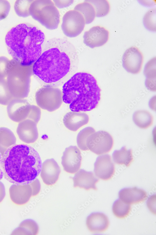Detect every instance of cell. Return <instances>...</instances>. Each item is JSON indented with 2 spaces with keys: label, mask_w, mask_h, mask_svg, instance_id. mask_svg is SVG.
<instances>
[{
  "label": "cell",
  "mask_w": 156,
  "mask_h": 235,
  "mask_svg": "<svg viewBox=\"0 0 156 235\" xmlns=\"http://www.w3.org/2000/svg\"><path fill=\"white\" fill-rule=\"evenodd\" d=\"M79 58L75 46L65 38H54L45 42L33 65V73L55 87L66 82L76 71Z\"/></svg>",
  "instance_id": "cell-1"
},
{
  "label": "cell",
  "mask_w": 156,
  "mask_h": 235,
  "mask_svg": "<svg viewBox=\"0 0 156 235\" xmlns=\"http://www.w3.org/2000/svg\"><path fill=\"white\" fill-rule=\"evenodd\" d=\"M1 168L3 176L16 185L29 184L39 174L41 161L37 152L25 144H14L2 156Z\"/></svg>",
  "instance_id": "cell-2"
},
{
  "label": "cell",
  "mask_w": 156,
  "mask_h": 235,
  "mask_svg": "<svg viewBox=\"0 0 156 235\" xmlns=\"http://www.w3.org/2000/svg\"><path fill=\"white\" fill-rule=\"evenodd\" d=\"M45 36L32 25L20 24L7 34L5 41L9 54L13 59L24 66L32 65L41 55Z\"/></svg>",
  "instance_id": "cell-3"
},
{
  "label": "cell",
  "mask_w": 156,
  "mask_h": 235,
  "mask_svg": "<svg viewBox=\"0 0 156 235\" xmlns=\"http://www.w3.org/2000/svg\"><path fill=\"white\" fill-rule=\"evenodd\" d=\"M62 100L73 112L90 111L97 106L100 89L91 74L79 72L74 74L62 86Z\"/></svg>",
  "instance_id": "cell-4"
},
{
  "label": "cell",
  "mask_w": 156,
  "mask_h": 235,
  "mask_svg": "<svg viewBox=\"0 0 156 235\" xmlns=\"http://www.w3.org/2000/svg\"><path fill=\"white\" fill-rule=\"evenodd\" d=\"M33 65H22L13 59L10 60L6 81L13 98L23 99L28 96Z\"/></svg>",
  "instance_id": "cell-5"
},
{
  "label": "cell",
  "mask_w": 156,
  "mask_h": 235,
  "mask_svg": "<svg viewBox=\"0 0 156 235\" xmlns=\"http://www.w3.org/2000/svg\"><path fill=\"white\" fill-rule=\"evenodd\" d=\"M30 15L49 30L56 29L60 23L59 11L51 0H34L29 8Z\"/></svg>",
  "instance_id": "cell-6"
},
{
  "label": "cell",
  "mask_w": 156,
  "mask_h": 235,
  "mask_svg": "<svg viewBox=\"0 0 156 235\" xmlns=\"http://www.w3.org/2000/svg\"><path fill=\"white\" fill-rule=\"evenodd\" d=\"M37 105L41 108L49 112L58 109L62 101V93L58 88L50 85L43 86L35 94Z\"/></svg>",
  "instance_id": "cell-7"
},
{
  "label": "cell",
  "mask_w": 156,
  "mask_h": 235,
  "mask_svg": "<svg viewBox=\"0 0 156 235\" xmlns=\"http://www.w3.org/2000/svg\"><path fill=\"white\" fill-rule=\"evenodd\" d=\"M85 24L84 18L79 12L74 10H70L63 16L61 29L66 36L74 38L81 33Z\"/></svg>",
  "instance_id": "cell-8"
},
{
  "label": "cell",
  "mask_w": 156,
  "mask_h": 235,
  "mask_svg": "<svg viewBox=\"0 0 156 235\" xmlns=\"http://www.w3.org/2000/svg\"><path fill=\"white\" fill-rule=\"evenodd\" d=\"M112 136L107 132L100 130L90 135L87 138L86 144L89 150L97 155L110 152L113 145Z\"/></svg>",
  "instance_id": "cell-9"
},
{
  "label": "cell",
  "mask_w": 156,
  "mask_h": 235,
  "mask_svg": "<svg viewBox=\"0 0 156 235\" xmlns=\"http://www.w3.org/2000/svg\"><path fill=\"white\" fill-rule=\"evenodd\" d=\"M32 107V105L26 99L13 98L8 104L7 112L12 120L19 123L28 119Z\"/></svg>",
  "instance_id": "cell-10"
},
{
  "label": "cell",
  "mask_w": 156,
  "mask_h": 235,
  "mask_svg": "<svg viewBox=\"0 0 156 235\" xmlns=\"http://www.w3.org/2000/svg\"><path fill=\"white\" fill-rule=\"evenodd\" d=\"M143 59L139 50L136 46H132L126 50L122 56V66L128 72L137 74L141 69Z\"/></svg>",
  "instance_id": "cell-11"
},
{
  "label": "cell",
  "mask_w": 156,
  "mask_h": 235,
  "mask_svg": "<svg viewBox=\"0 0 156 235\" xmlns=\"http://www.w3.org/2000/svg\"><path fill=\"white\" fill-rule=\"evenodd\" d=\"M82 160L80 150L76 146L66 148L61 157V164L64 170L69 173L74 174L80 169Z\"/></svg>",
  "instance_id": "cell-12"
},
{
  "label": "cell",
  "mask_w": 156,
  "mask_h": 235,
  "mask_svg": "<svg viewBox=\"0 0 156 235\" xmlns=\"http://www.w3.org/2000/svg\"><path fill=\"white\" fill-rule=\"evenodd\" d=\"M109 32L105 28L94 26L85 32L83 36V43L91 48L101 46L108 41Z\"/></svg>",
  "instance_id": "cell-13"
},
{
  "label": "cell",
  "mask_w": 156,
  "mask_h": 235,
  "mask_svg": "<svg viewBox=\"0 0 156 235\" xmlns=\"http://www.w3.org/2000/svg\"><path fill=\"white\" fill-rule=\"evenodd\" d=\"M95 176L100 179L107 180L111 179L115 173L114 164L110 156L106 154L98 156L94 165Z\"/></svg>",
  "instance_id": "cell-14"
},
{
  "label": "cell",
  "mask_w": 156,
  "mask_h": 235,
  "mask_svg": "<svg viewBox=\"0 0 156 235\" xmlns=\"http://www.w3.org/2000/svg\"><path fill=\"white\" fill-rule=\"evenodd\" d=\"M16 131L19 139L26 144L35 142L38 137L37 124L30 119H27L19 122Z\"/></svg>",
  "instance_id": "cell-15"
},
{
  "label": "cell",
  "mask_w": 156,
  "mask_h": 235,
  "mask_svg": "<svg viewBox=\"0 0 156 235\" xmlns=\"http://www.w3.org/2000/svg\"><path fill=\"white\" fill-rule=\"evenodd\" d=\"M60 172V167L53 158L46 159L42 164L40 175L43 182L47 185L55 184Z\"/></svg>",
  "instance_id": "cell-16"
},
{
  "label": "cell",
  "mask_w": 156,
  "mask_h": 235,
  "mask_svg": "<svg viewBox=\"0 0 156 235\" xmlns=\"http://www.w3.org/2000/svg\"><path fill=\"white\" fill-rule=\"evenodd\" d=\"M72 179L74 187H79L86 190H97L96 184L99 180L91 171L80 169L76 172Z\"/></svg>",
  "instance_id": "cell-17"
},
{
  "label": "cell",
  "mask_w": 156,
  "mask_h": 235,
  "mask_svg": "<svg viewBox=\"0 0 156 235\" xmlns=\"http://www.w3.org/2000/svg\"><path fill=\"white\" fill-rule=\"evenodd\" d=\"M10 199L17 205H22L27 203L32 195V190L29 184L12 185L9 189Z\"/></svg>",
  "instance_id": "cell-18"
},
{
  "label": "cell",
  "mask_w": 156,
  "mask_h": 235,
  "mask_svg": "<svg viewBox=\"0 0 156 235\" xmlns=\"http://www.w3.org/2000/svg\"><path fill=\"white\" fill-rule=\"evenodd\" d=\"M109 224L108 217L102 213H92L87 217L86 219L87 228L92 233L105 232L108 229Z\"/></svg>",
  "instance_id": "cell-19"
},
{
  "label": "cell",
  "mask_w": 156,
  "mask_h": 235,
  "mask_svg": "<svg viewBox=\"0 0 156 235\" xmlns=\"http://www.w3.org/2000/svg\"><path fill=\"white\" fill-rule=\"evenodd\" d=\"M119 196L122 201L129 205L143 202L148 197L145 191L135 187L121 189L119 193Z\"/></svg>",
  "instance_id": "cell-20"
},
{
  "label": "cell",
  "mask_w": 156,
  "mask_h": 235,
  "mask_svg": "<svg viewBox=\"0 0 156 235\" xmlns=\"http://www.w3.org/2000/svg\"><path fill=\"white\" fill-rule=\"evenodd\" d=\"M89 117L84 112L71 111L64 116L63 121L65 126L69 130L76 131L89 122Z\"/></svg>",
  "instance_id": "cell-21"
},
{
  "label": "cell",
  "mask_w": 156,
  "mask_h": 235,
  "mask_svg": "<svg viewBox=\"0 0 156 235\" xmlns=\"http://www.w3.org/2000/svg\"><path fill=\"white\" fill-rule=\"evenodd\" d=\"M16 140L15 135L10 129L0 127V153L2 156L8 148L16 144Z\"/></svg>",
  "instance_id": "cell-22"
},
{
  "label": "cell",
  "mask_w": 156,
  "mask_h": 235,
  "mask_svg": "<svg viewBox=\"0 0 156 235\" xmlns=\"http://www.w3.org/2000/svg\"><path fill=\"white\" fill-rule=\"evenodd\" d=\"M144 73L146 76L145 85L151 91H156V58L149 60L144 67Z\"/></svg>",
  "instance_id": "cell-23"
},
{
  "label": "cell",
  "mask_w": 156,
  "mask_h": 235,
  "mask_svg": "<svg viewBox=\"0 0 156 235\" xmlns=\"http://www.w3.org/2000/svg\"><path fill=\"white\" fill-rule=\"evenodd\" d=\"M39 228L37 223L31 219L23 220L12 232V235H37Z\"/></svg>",
  "instance_id": "cell-24"
},
{
  "label": "cell",
  "mask_w": 156,
  "mask_h": 235,
  "mask_svg": "<svg viewBox=\"0 0 156 235\" xmlns=\"http://www.w3.org/2000/svg\"><path fill=\"white\" fill-rule=\"evenodd\" d=\"M132 119L134 123L139 128L145 129L153 124V117L148 111L139 110L134 112Z\"/></svg>",
  "instance_id": "cell-25"
},
{
  "label": "cell",
  "mask_w": 156,
  "mask_h": 235,
  "mask_svg": "<svg viewBox=\"0 0 156 235\" xmlns=\"http://www.w3.org/2000/svg\"><path fill=\"white\" fill-rule=\"evenodd\" d=\"M112 156L115 163L124 165L126 167L130 166L133 160L132 149H127L125 146L122 147L119 150H115Z\"/></svg>",
  "instance_id": "cell-26"
},
{
  "label": "cell",
  "mask_w": 156,
  "mask_h": 235,
  "mask_svg": "<svg viewBox=\"0 0 156 235\" xmlns=\"http://www.w3.org/2000/svg\"><path fill=\"white\" fill-rule=\"evenodd\" d=\"M74 10L79 12L84 18L85 24L91 23L95 17V13L93 6L90 3L84 1L79 3L74 7Z\"/></svg>",
  "instance_id": "cell-27"
},
{
  "label": "cell",
  "mask_w": 156,
  "mask_h": 235,
  "mask_svg": "<svg viewBox=\"0 0 156 235\" xmlns=\"http://www.w3.org/2000/svg\"><path fill=\"white\" fill-rule=\"evenodd\" d=\"M131 210L130 205L125 203L120 199L115 201L112 206L113 214L117 217L120 219L126 218L130 214Z\"/></svg>",
  "instance_id": "cell-28"
},
{
  "label": "cell",
  "mask_w": 156,
  "mask_h": 235,
  "mask_svg": "<svg viewBox=\"0 0 156 235\" xmlns=\"http://www.w3.org/2000/svg\"><path fill=\"white\" fill-rule=\"evenodd\" d=\"M93 7L95 13V17H103L107 15L110 10V4L107 0H85Z\"/></svg>",
  "instance_id": "cell-29"
},
{
  "label": "cell",
  "mask_w": 156,
  "mask_h": 235,
  "mask_svg": "<svg viewBox=\"0 0 156 235\" xmlns=\"http://www.w3.org/2000/svg\"><path fill=\"white\" fill-rule=\"evenodd\" d=\"M95 132L94 129L91 127L84 128L78 133L77 138V144L78 147L81 150H89L86 144V142L88 137Z\"/></svg>",
  "instance_id": "cell-30"
},
{
  "label": "cell",
  "mask_w": 156,
  "mask_h": 235,
  "mask_svg": "<svg viewBox=\"0 0 156 235\" xmlns=\"http://www.w3.org/2000/svg\"><path fill=\"white\" fill-rule=\"evenodd\" d=\"M34 0H17L14 4V8L17 14L19 16L27 17L30 15L29 8Z\"/></svg>",
  "instance_id": "cell-31"
},
{
  "label": "cell",
  "mask_w": 156,
  "mask_h": 235,
  "mask_svg": "<svg viewBox=\"0 0 156 235\" xmlns=\"http://www.w3.org/2000/svg\"><path fill=\"white\" fill-rule=\"evenodd\" d=\"M5 78H0V104L7 105L13 99Z\"/></svg>",
  "instance_id": "cell-32"
},
{
  "label": "cell",
  "mask_w": 156,
  "mask_h": 235,
  "mask_svg": "<svg viewBox=\"0 0 156 235\" xmlns=\"http://www.w3.org/2000/svg\"><path fill=\"white\" fill-rule=\"evenodd\" d=\"M144 26L148 30L156 31V8L149 10L143 18Z\"/></svg>",
  "instance_id": "cell-33"
},
{
  "label": "cell",
  "mask_w": 156,
  "mask_h": 235,
  "mask_svg": "<svg viewBox=\"0 0 156 235\" xmlns=\"http://www.w3.org/2000/svg\"><path fill=\"white\" fill-rule=\"evenodd\" d=\"M10 60L5 56L0 57V78L7 77Z\"/></svg>",
  "instance_id": "cell-34"
},
{
  "label": "cell",
  "mask_w": 156,
  "mask_h": 235,
  "mask_svg": "<svg viewBox=\"0 0 156 235\" xmlns=\"http://www.w3.org/2000/svg\"><path fill=\"white\" fill-rule=\"evenodd\" d=\"M11 6L7 0H0V20L5 18L8 15Z\"/></svg>",
  "instance_id": "cell-35"
},
{
  "label": "cell",
  "mask_w": 156,
  "mask_h": 235,
  "mask_svg": "<svg viewBox=\"0 0 156 235\" xmlns=\"http://www.w3.org/2000/svg\"><path fill=\"white\" fill-rule=\"evenodd\" d=\"M29 184L32 190V196H36L39 193L41 189V184L39 180L38 179L36 178Z\"/></svg>",
  "instance_id": "cell-36"
},
{
  "label": "cell",
  "mask_w": 156,
  "mask_h": 235,
  "mask_svg": "<svg viewBox=\"0 0 156 235\" xmlns=\"http://www.w3.org/2000/svg\"><path fill=\"white\" fill-rule=\"evenodd\" d=\"M55 6L59 8H62L69 7L71 5L74 0H53Z\"/></svg>",
  "instance_id": "cell-37"
},
{
  "label": "cell",
  "mask_w": 156,
  "mask_h": 235,
  "mask_svg": "<svg viewBox=\"0 0 156 235\" xmlns=\"http://www.w3.org/2000/svg\"><path fill=\"white\" fill-rule=\"evenodd\" d=\"M156 195L151 196L147 202V206L150 211L154 214H156Z\"/></svg>",
  "instance_id": "cell-38"
},
{
  "label": "cell",
  "mask_w": 156,
  "mask_h": 235,
  "mask_svg": "<svg viewBox=\"0 0 156 235\" xmlns=\"http://www.w3.org/2000/svg\"><path fill=\"white\" fill-rule=\"evenodd\" d=\"M6 194L5 189L3 184L0 181V203L4 199Z\"/></svg>",
  "instance_id": "cell-39"
},
{
  "label": "cell",
  "mask_w": 156,
  "mask_h": 235,
  "mask_svg": "<svg viewBox=\"0 0 156 235\" xmlns=\"http://www.w3.org/2000/svg\"><path fill=\"white\" fill-rule=\"evenodd\" d=\"M2 156L1 155L0 153V180H1L3 177V174L2 173V170L1 168V161H2Z\"/></svg>",
  "instance_id": "cell-40"
}]
</instances>
